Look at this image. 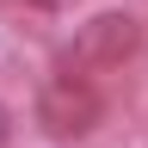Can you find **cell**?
<instances>
[{
    "instance_id": "6da1fadb",
    "label": "cell",
    "mask_w": 148,
    "mask_h": 148,
    "mask_svg": "<svg viewBox=\"0 0 148 148\" xmlns=\"http://www.w3.org/2000/svg\"><path fill=\"white\" fill-rule=\"evenodd\" d=\"M136 43H142L136 12L105 6V12H92V18H80V25H74L68 49H62V74H99V68H117Z\"/></svg>"
},
{
    "instance_id": "7a4b0ae2",
    "label": "cell",
    "mask_w": 148,
    "mask_h": 148,
    "mask_svg": "<svg viewBox=\"0 0 148 148\" xmlns=\"http://www.w3.org/2000/svg\"><path fill=\"white\" fill-rule=\"evenodd\" d=\"M99 117H105V99H99V86H92L86 74H49V80L37 86V123H43L56 142L92 136Z\"/></svg>"
},
{
    "instance_id": "3957f363",
    "label": "cell",
    "mask_w": 148,
    "mask_h": 148,
    "mask_svg": "<svg viewBox=\"0 0 148 148\" xmlns=\"http://www.w3.org/2000/svg\"><path fill=\"white\" fill-rule=\"evenodd\" d=\"M6 142H12V111L0 105V148H6Z\"/></svg>"
}]
</instances>
